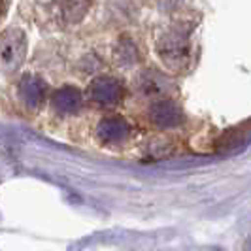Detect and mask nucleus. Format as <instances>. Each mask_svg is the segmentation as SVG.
Instances as JSON below:
<instances>
[{
    "label": "nucleus",
    "instance_id": "nucleus-1",
    "mask_svg": "<svg viewBox=\"0 0 251 251\" xmlns=\"http://www.w3.org/2000/svg\"><path fill=\"white\" fill-rule=\"evenodd\" d=\"M157 51L163 59V63L172 68V70H179L189 63V55H191V44H189V36L179 30H168L166 34L161 36L159 44H157Z\"/></svg>",
    "mask_w": 251,
    "mask_h": 251
},
{
    "label": "nucleus",
    "instance_id": "nucleus-2",
    "mask_svg": "<svg viewBox=\"0 0 251 251\" xmlns=\"http://www.w3.org/2000/svg\"><path fill=\"white\" fill-rule=\"evenodd\" d=\"M26 55L25 32L19 28H8L2 34V64L6 70H17Z\"/></svg>",
    "mask_w": 251,
    "mask_h": 251
},
{
    "label": "nucleus",
    "instance_id": "nucleus-3",
    "mask_svg": "<svg viewBox=\"0 0 251 251\" xmlns=\"http://www.w3.org/2000/svg\"><path fill=\"white\" fill-rule=\"evenodd\" d=\"M91 100H95L97 104L102 106H112L117 104L123 97V87L117 79L113 77H97L93 79V83L87 89Z\"/></svg>",
    "mask_w": 251,
    "mask_h": 251
},
{
    "label": "nucleus",
    "instance_id": "nucleus-4",
    "mask_svg": "<svg viewBox=\"0 0 251 251\" xmlns=\"http://www.w3.org/2000/svg\"><path fill=\"white\" fill-rule=\"evenodd\" d=\"M150 117H151V121L157 126H161V128L177 126L181 123V119H183L181 110L177 108L174 102H170V100L155 102L150 110Z\"/></svg>",
    "mask_w": 251,
    "mask_h": 251
},
{
    "label": "nucleus",
    "instance_id": "nucleus-5",
    "mask_svg": "<svg viewBox=\"0 0 251 251\" xmlns=\"http://www.w3.org/2000/svg\"><path fill=\"white\" fill-rule=\"evenodd\" d=\"M130 126L123 117H106L99 125V138L108 144H119L128 138Z\"/></svg>",
    "mask_w": 251,
    "mask_h": 251
},
{
    "label": "nucleus",
    "instance_id": "nucleus-6",
    "mask_svg": "<svg viewBox=\"0 0 251 251\" xmlns=\"http://www.w3.org/2000/svg\"><path fill=\"white\" fill-rule=\"evenodd\" d=\"M19 95L25 100L26 106L36 108V106L42 104L44 97H46V85L38 77H25L21 81V85H19Z\"/></svg>",
    "mask_w": 251,
    "mask_h": 251
},
{
    "label": "nucleus",
    "instance_id": "nucleus-7",
    "mask_svg": "<svg viewBox=\"0 0 251 251\" xmlns=\"http://www.w3.org/2000/svg\"><path fill=\"white\" fill-rule=\"evenodd\" d=\"M53 104L59 112L63 113H74L81 108V95L72 87H63L61 91L55 93Z\"/></svg>",
    "mask_w": 251,
    "mask_h": 251
},
{
    "label": "nucleus",
    "instance_id": "nucleus-8",
    "mask_svg": "<svg viewBox=\"0 0 251 251\" xmlns=\"http://www.w3.org/2000/svg\"><path fill=\"white\" fill-rule=\"evenodd\" d=\"M115 59L121 63V66H128V64H132L136 59H138L136 46H134L130 40H123V42H119V46H117V50H115Z\"/></svg>",
    "mask_w": 251,
    "mask_h": 251
},
{
    "label": "nucleus",
    "instance_id": "nucleus-9",
    "mask_svg": "<svg viewBox=\"0 0 251 251\" xmlns=\"http://www.w3.org/2000/svg\"><path fill=\"white\" fill-rule=\"evenodd\" d=\"M163 77L159 74H153V72H144L140 75V87L146 95H157L161 89H163Z\"/></svg>",
    "mask_w": 251,
    "mask_h": 251
},
{
    "label": "nucleus",
    "instance_id": "nucleus-10",
    "mask_svg": "<svg viewBox=\"0 0 251 251\" xmlns=\"http://www.w3.org/2000/svg\"><path fill=\"white\" fill-rule=\"evenodd\" d=\"M87 10V0H64L63 12L68 21H77Z\"/></svg>",
    "mask_w": 251,
    "mask_h": 251
},
{
    "label": "nucleus",
    "instance_id": "nucleus-11",
    "mask_svg": "<svg viewBox=\"0 0 251 251\" xmlns=\"http://www.w3.org/2000/svg\"><path fill=\"white\" fill-rule=\"evenodd\" d=\"M244 251H251V236L246 240V244H244Z\"/></svg>",
    "mask_w": 251,
    "mask_h": 251
}]
</instances>
